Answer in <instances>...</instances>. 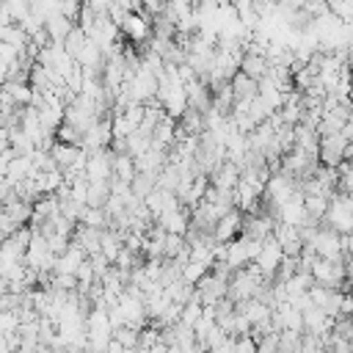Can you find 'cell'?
<instances>
[{"label": "cell", "instance_id": "6da1fadb", "mask_svg": "<svg viewBox=\"0 0 353 353\" xmlns=\"http://www.w3.org/2000/svg\"><path fill=\"white\" fill-rule=\"evenodd\" d=\"M325 226H331L339 234H350L353 232V196L350 193H331L328 207H325Z\"/></svg>", "mask_w": 353, "mask_h": 353}, {"label": "cell", "instance_id": "7a4b0ae2", "mask_svg": "<svg viewBox=\"0 0 353 353\" xmlns=\"http://www.w3.org/2000/svg\"><path fill=\"white\" fill-rule=\"evenodd\" d=\"M121 88L127 91V97L132 102H152L157 94V74L152 69H146L143 63H138V69L124 80Z\"/></svg>", "mask_w": 353, "mask_h": 353}, {"label": "cell", "instance_id": "3957f363", "mask_svg": "<svg viewBox=\"0 0 353 353\" xmlns=\"http://www.w3.org/2000/svg\"><path fill=\"white\" fill-rule=\"evenodd\" d=\"M309 273H312V281H314V284L334 287V290H350L347 281H345V265H342V259H325V256H317Z\"/></svg>", "mask_w": 353, "mask_h": 353}, {"label": "cell", "instance_id": "277c9868", "mask_svg": "<svg viewBox=\"0 0 353 353\" xmlns=\"http://www.w3.org/2000/svg\"><path fill=\"white\" fill-rule=\"evenodd\" d=\"M52 262H55V254H52L47 237H44L41 232H33V234H30V243H28V248H25V265H28L30 270L44 273V270L52 268Z\"/></svg>", "mask_w": 353, "mask_h": 353}, {"label": "cell", "instance_id": "5b68a950", "mask_svg": "<svg viewBox=\"0 0 353 353\" xmlns=\"http://www.w3.org/2000/svg\"><path fill=\"white\" fill-rule=\"evenodd\" d=\"M309 245L314 248L317 256H325V259H342V254H345L342 234L334 232L331 226H317V232H314V237L309 240Z\"/></svg>", "mask_w": 353, "mask_h": 353}, {"label": "cell", "instance_id": "8992f818", "mask_svg": "<svg viewBox=\"0 0 353 353\" xmlns=\"http://www.w3.org/2000/svg\"><path fill=\"white\" fill-rule=\"evenodd\" d=\"M345 146H347V138L342 135V130H336V132H323V135H320V146H317L320 163L336 168V165L345 160Z\"/></svg>", "mask_w": 353, "mask_h": 353}, {"label": "cell", "instance_id": "52a82bcc", "mask_svg": "<svg viewBox=\"0 0 353 353\" xmlns=\"http://www.w3.org/2000/svg\"><path fill=\"white\" fill-rule=\"evenodd\" d=\"M281 256H284V251H281V245H279V240L270 234V237H265L262 240V245H259V254L254 256V265L270 279L276 270H279V265H281Z\"/></svg>", "mask_w": 353, "mask_h": 353}, {"label": "cell", "instance_id": "ba28073f", "mask_svg": "<svg viewBox=\"0 0 353 353\" xmlns=\"http://www.w3.org/2000/svg\"><path fill=\"white\" fill-rule=\"evenodd\" d=\"M85 176L91 182L110 179L113 176V152H108V149H91V154L85 157Z\"/></svg>", "mask_w": 353, "mask_h": 353}, {"label": "cell", "instance_id": "9c48e42d", "mask_svg": "<svg viewBox=\"0 0 353 353\" xmlns=\"http://www.w3.org/2000/svg\"><path fill=\"white\" fill-rule=\"evenodd\" d=\"M240 229H243V215H240L237 207H229V210L215 221L212 237H215V243H229L232 237H237Z\"/></svg>", "mask_w": 353, "mask_h": 353}, {"label": "cell", "instance_id": "30bf717a", "mask_svg": "<svg viewBox=\"0 0 353 353\" xmlns=\"http://www.w3.org/2000/svg\"><path fill=\"white\" fill-rule=\"evenodd\" d=\"M119 30H121L130 41H143V39H149V33H152L149 19L141 17V14H132V11L124 14V19L119 22Z\"/></svg>", "mask_w": 353, "mask_h": 353}, {"label": "cell", "instance_id": "8fae6325", "mask_svg": "<svg viewBox=\"0 0 353 353\" xmlns=\"http://www.w3.org/2000/svg\"><path fill=\"white\" fill-rule=\"evenodd\" d=\"M85 256H88V254H85L77 243H72V245H66V251H61V254L55 256L52 270H55V273H74V270H77V265H80Z\"/></svg>", "mask_w": 353, "mask_h": 353}, {"label": "cell", "instance_id": "7c38bea8", "mask_svg": "<svg viewBox=\"0 0 353 353\" xmlns=\"http://www.w3.org/2000/svg\"><path fill=\"white\" fill-rule=\"evenodd\" d=\"M74 61L83 66V69H99L102 63H105V52H102V47L94 41V39H85V44L74 52Z\"/></svg>", "mask_w": 353, "mask_h": 353}, {"label": "cell", "instance_id": "4fadbf2b", "mask_svg": "<svg viewBox=\"0 0 353 353\" xmlns=\"http://www.w3.org/2000/svg\"><path fill=\"white\" fill-rule=\"evenodd\" d=\"M229 85H232L234 102H251V99L256 97V80H254V77H248V74H245V72H240V69L232 74Z\"/></svg>", "mask_w": 353, "mask_h": 353}, {"label": "cell", "instance_id": "5bb4252c", "mask_svg": "<svg viewBox=\"0 0 353 353\" xmlns=\"http://www.w3.org/2000/svg\"><path fill=\"white\" fill-rule=\"evenodd\" d=\"M154 221H157V226H160V229L174 232V234H185V232L190 229L188 212H185L182 207H176V210H171V212H163V215H157Z\"/></svg>", "mask_w": 353, "mask_h": 353}, {"label": "cell", "instance_id": "9a60e30c", "mask_svg": "<svg viewBox=\"0 0 353 353\" xmlns=\"http://www.w3.org/2000/svg\"><path fill=\"white\" fill-rule=\"evenodd\" d=\"M273 215L270 212H265V215H254V218H248L245 223H243V234H248V237H254V240H265V237H270L273 234Z\"/></svg>", "mask_w": 353, "mask_h": 353}, {"label": "cell", "instance_id": "2e32d148", "mask_svg": "<svg viewBox=\"0 0 353 353\" xmlns=\"http://www.w3.org/2000/svg\"><path fill=\"white\" fill-rule=\"evenodd\" d=\"M268 66H270V61H268L262 52H251V50H245L243 58H240V72H245V74L254 77V80H259V77L268 72Z\"/></svg>", "mask_w": 353, "mask_h": 353}, {"label": "cell", "instance_id": "e0dca14e", "mask_svg": "<svg viewBox=\"0 0 353 353\" xmlns=\"http://www.w3.org/2000/svg\"><path fill=\"white\" fill-rule=\"evenodd\" d=\"M72 28H74V25H72V19H69V17H63L61 11L44 19V30H47L50 41H63V39L69 36V30H72Z\"/></svg>", "mask_w": 353, "mask_h": 353}, {"label": "cell", "instance_id": "ac0fdd59", "mask_svg": "<svg viewBox=\"0 0 353 353\" xmlns=\"http://www.w3.org/2000/svg\"><path fill=\"white\" fill-rule=\"evenodd\" d=\"M3 91L11 97V102L19 108V105H30V99H33V88L28 85V83H22V80H8V83H3Z\"/></svg>", "mask_w": 353, "mask_h": 353}, {"label": "cell", "instance_id": "d6986e66", "mask_svg": "<svg viewBox=\"0 0 353 353\" xmlns=\"http://www.w3.org/2000/svg\"><path fill=\"white\" fill-rule=\"evenodd\" d=\"M113 176L124 179V182H132V176H135V157L130 152L113 154Z\"/></svg>", "mask_w": 353, "mask_h": 353}, {"label": "cell", "instance_id": "ffe728a7", "mask_svg": "<svg viewBox=\"0 0 353 353\" xmlns=\"http://www.w3.org/2000/svg\"><path fill=\"white\" fill-rule=\"evenodd\" d=\"M328 199H331V196H323V193H303V207H306V212H309L314 221H320V218L325 215Z\"/></svg>", "mask_w": 353, "mask_h": 353}, {"label": "cell", "instance_id": "44dd1931", "mask_svg": "<svg viewBox=\"0 0 353 353\" xmlns=\"http://www.w3.org/2000/svg\"><path fill=\"white\" fill-rule=\"evenodd\" d=\"M108 221L110 218H108V212L102 207H83V212H80V223L94 226V229H102Z\"/></svg>", "mask_w": 353, "mask_h": 353}, {"label": "cell", "instance_id": "7402d4cb", "mask_svg": "<svg viewBox=\"0 0 353 353\" xmlns=\"http://www.w3.org/2000/svg\"><path fill=\"white\" fill-rule=\"evenodd\" d=\"M336 188L342 193H353V163L350 160H342L336 165Z\"/></svg>", "mask_w": 353, "mask_h": 353}, {"label": "cell", "instance_id": "603a6c76", "mask_svg": "<svg viewBox=\"0 0 353 353\" xmlns=\"http://www.w3.org/2000/svg\"><path fill=\"white\" fill-rule=\"evenodd\" d=\"M207 270H210V268H204L201 262H193V259H188V262L182 265V281L193 287V284H196V281H199V279H201Z\"/></svg>", "mask_w": 353, "mask_h": 353}, {"label": "cell", "instance_id": "cb8c5ba5", "mask_svg": "<svg viewBox=\"0 0 353 353\" xmlns=\"http://www.w3.org/2000/svg\"><path fill=\"white\" fill-rule=\"evenodd\" d=\"M88 8H94L97 14H108V8L113 6V0H83Z\"/></svg>", "mask_w": 353, "mask_h": 353}, {"label": "cell", "instance_id": "d4e9b609", "mask_svg": "<svg viewBox=\"0 0 353 353\" xmlns=\"http://www.w3.org/2000/svg\"><path fill=\"white\" fill-rule=\"evenodd\" d=\"M201 3H215V0H196V6H201Z\"/></svg>", "mask_w": 353, "mask_h": 353}, {"label": "cell", "instance_id": "484cf974", "mask_svg": "<svg viewBox=\"0 0 353 353\" xmlns=\"http://www.w3.org/2000/svg\"><path fill=\"white\" fill-rule=\"evenodd\" d=\"M350 99H353V83H350Z\"/></svg>", "mask_w": 353, "mask_h": 353}, {"label": "cell", "instance_id": "4316f807", "mask_svg": "<svg viewBox=\"0 0 353 353\" xmlns=\"http://www.w3.org/2000/svg\"><path fill=\"white\" fill-rule=\"evenodd\" d=\"M0 210H3V199H0Z\"/></svg>", "mask_w": 353, "mask_h": 353}]
</instances>
